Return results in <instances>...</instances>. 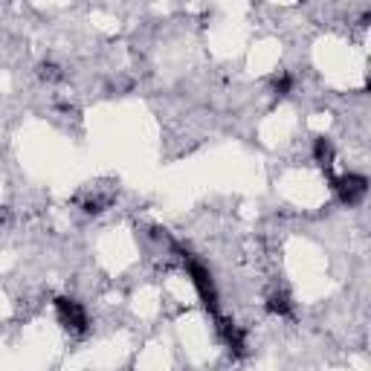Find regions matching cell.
Segmentation results:
<instances>
[{
	"mask_svg": "<svg viewBox=\"0 0 371 371\" xmlns=\"http://www.w3.org/2000/svg\"><path fill=\"white\" fill-rule=\"evenodd\" d=\"M55 316L61 322V328L73 334V337H87L90 334V316L81 302L70 299V296H58L55 299Z\"/></svg>",
	"mask_w": 371,
	"mask_h": 371,
	"instance_id": "obj_1",
	"label": "cell"
},
{
	"mask_svg": "<svg viewBox=\"0 0 371 371\" xmlns=\"http://www.w3.org/2000/svg\"><path fill=\"white\" fill-rule=\"evenodd\" d=\"M325 174H328L331 191L339 198L342 206H357V203L365 201V194H368V177H365V174L348 171V174H342V177H334L331 171H325Z\"/></svg>",
	"mask_w": 371,
	"mask_h": 371,
	"instance_id": "obj_2",
	"label": "cell"
},
{
	"mask_svg": "<svg viewBox=\"0 0 371 371\" xmlns=\"http://www.w3.org/2000/svg\"><path fill=\"white\" fill-rule=\"evenodd\" d=\"M183 258H186V270H189V278H191V288L198 290V296H201V302H203V308H206L212 316H217V290H215L212 273L201 264V261H194L189 252H183Z\"/></svg>",
	"mask_w": 371,
	"mask_h": 371,
	"instance_id": "obj_3",
	"label": "cell"
},
{
	"mask_svg": "<svg viewBox=\"0 0 371 371\" xmlns=\"http://www.w3.org/2000/svg\"><path fill=\"white\" fill-rule=\"evenodd\" d=\"M264 308H267V313L281 316V319H290V316H293V302H290V296H288V293H278V290L267 296Z\"/></svg>",
	"mask_w": 371,
	"mask_h": 371,
	"instance_id": "obj_4",
	"label": "cell"
},
{
	"mask_svg": "<svg viewBox=\"0 0 371 371\" xmlns=\"http://www.w3.org/2000/svg\"><path fill=\"white\" fill-rule=\"evenodd\" d=\"M313 160L325 171H331V163H334V145H331V140H325V137H316L313 140Z\"/></svg>",
	"mask_w": 371,
	"mask_h": 371,
	"instance_id": "obj_5",
	"label": "cell"
},
{
	"mask_svg": "<svg viewBox=\"0 0 371 371\" xmlns=\"http://www.w3.org/2000/svg\"><path fill=\"white\" fill-rule=\"evenodd\" d=\"M293 84H296V79H293L290 73H278L276 81H273V93H276L278 99H285V96L293 90Z\"/></svg>",
	"mask_w": 371,
	"mask_h": 371,
	"instance_id": "obj_6",
	"label": "cell"
},
{
	"mask_svg": "<svg viewBox=\"0 0 371 371\" xmlns=\"http://www.w3.org/2000/svg\"><path fill=\"white\" fill-rule=\"evenodd\" d=\"M41 79L43 81H61L64 73H61L58 64H41Z\"/></svg>",
	"mask_w": 371,
	"mask_h": 371,
	"instance_id": "obj_7",
	"label": "cell"
}]
</instances>
